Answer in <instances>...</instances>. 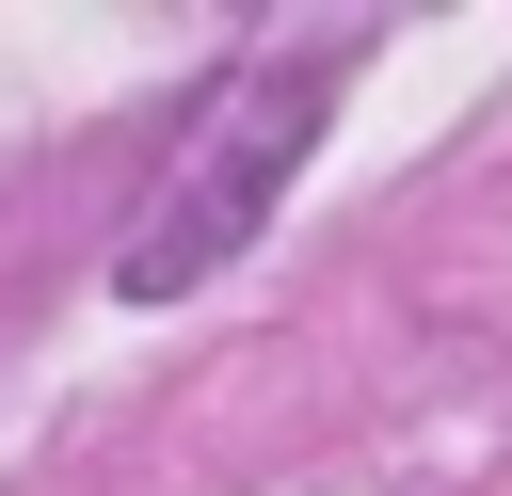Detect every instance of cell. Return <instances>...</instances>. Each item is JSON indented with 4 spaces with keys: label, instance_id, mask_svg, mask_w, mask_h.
Listing matches in <instances>:
<instances>
[{
    "label": "cell",
    "instance_id": "1",
    "mask_svg": "<svg viewBox=\"0 0 512 496\" xmlns=\"http://www.w3.org/2000/svg\"><path fill=\"white\" fill-rule=\"evenodd\" d=\"M320 96H336V48H288V64L240 80V112L208 128V160L144 208V240H128V304H176L192 272H224V256L256 240V208L288 192V160L320 144Z\"/></svg>",
    "mask_w": 512,
    "mask_h": 496
}]
</instances>
